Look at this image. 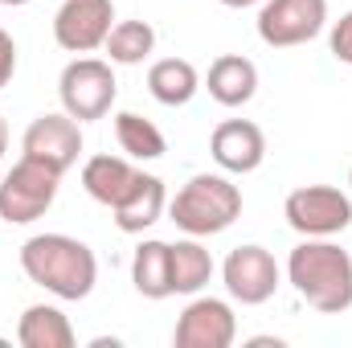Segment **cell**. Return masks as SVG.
<instances>
[{"label": "cell", "instance_id": "1", "mask_svg": "<svg viewBox=\"0 0 352 348\" xmlns=\"http://www.w3.org/2000/svg\"><path fill=\"white\" fill-rule=\"evenodd\" d=\"M287 283L307 307L340 316L352 307V254L332 238H303L287 254Z\"/></svg>", "mask_w": 352, "mask_h": 348}, {"label": "cell", "instance_id": "2", "mask_svg": "<svg viewBox=\"0 0 352 348\" xmlns=\"http://www.w3.org/2000/svg\"><path fill=\"white\" fill-rule=\"evenodd\" d=\"M21 270L29 274V283L45 287L58 299H87L98 283V259L87 242L70 238V234H33L21 246Z\"/></svg>", "mask_w": 352, "mask_h": 348}, {"label": "cell", "instance_id": "3", "mask_svg": "<svg viewBox=\"0 0 352 348\" xmlns=\"http://www.w3.org/2000/svg\"><path fill=\"white\" fill-rule=\"evenodd\" d=\"M168 217L176 221V230H184L188 238L226 234L242 217V188L221 173H197L168 201Z\"/></svg>", "mask_w": 352, "mask_h": 348}, {"label": "cell", "instance_id": "4", "mask_svg": "<svg viewBox=\"0 0 352 348\" xmlns=\"http://www.w3.org/2000/svg\"><path fill=\"white\" fill-rule=\"evenodd\" d=\"M58 184H62V173H54V168L21 156L4 173V180H0V221H8V226H33L58 201Z\"/></svg>", "mask_w": 352, "mask_h": 348}, {"label": "cell", "instance_id": "5", "mask_svg": "<svg viewBox=\"0 0 352 348\" xmlns=\"http://www.w3.org/2000/svg\"><path fill=\"white\" fill-rule=\"evenodd\" d=\"M283 217L303 238H336L352 226V197L336 184H303L287 193Z\"/></svg>", "mask_w": 352, "mask_h": 348}, {"label": "cell", "instance_id": "6", "mask_svg": "<svg viewBox=\"0 0 352 348\" xmlns=\"http://www.w3.org/2000/svg\"><path fill=\"white\" fill-rule=\"evenodd\" d=\"M115 94H119L115 70H111V62H102V58H74V62L62 70V78H58L62 111L74 115L78 123L102 119V115L115 107Z\"/></svg>", "mask_w": 352, "mask_h": 348}, {"label": "cell", "instance_id": "7", "mask_svg": "<svg viewBox=\"0 0 352 348\" xmlns=\"http://www.w3.org/2000/svg\"><path fill=\"white\" fill-rule=\"evenodd\" d=\"M328 25V0H263L258 37L270 50H295L320 37Z\"/></svg>", "mask_w": 352, "mask_h": 348}, {"label": "cell", "instance_id": "8", "mask_svg": "<svg viewBox=\"0 0 352 348\" xmlns=\"http://www.w3.org/2000/svg\"><path fill=\"white\" fill-rule=\"evenodd\" d=\"M21 156H29V160L66 176L82 156V123L74 115H66V111L33 119L25 127V135H21Z\"/></svg>", "mask_w": 352, "mask_h": 348}, {"label": "cell", "instance_id": "9", "mask_svg": "<svg viewBox=\"0 0 352 348\" xmlns=\"http://www.w3.org/2000/svg\"><path fill=\"white\" fill-rule=\"evenodd\" d=\"M221 283L230 291V299H238L242 307H258L266 299H274L278 283H283V270L270 250L263 246H234L226 262H221Z\"/></svg>", "mask_w": 352, "mask_h": 348}, {"label": "cell", "instance_id": "10", "mask_svg": "<svg viewBox=\"0 0 352 348\" xmlns=\"http://www.w3.org/2000/svg\"><path fill=\"white\" fill-rule=\"evenodd\" d=\"M111 29H115V4L111 0H66L54 17V41L66 54L102 50Z\"/></svg>", "mask_w": 352, "mask_h": 348}, {"label": "cell", "instance_id": "11", "mask_svg": "<svg viewBox=\"0 0 352 348\" xmlns=\"http://www.w3.org/2000/svg\"><path fill=\"white\" fill-rule=\"evenodd\" d=\"M238 336V316L226 299H213V295H201L192 299L180 320H176L173 345L176 348H230Z\"/></svg>", "mask_w": 352, "mask_h": 348}, {"label": "cell", "instance_id": "12", "mask_svg": "<svg viewBox=\"0 0 352 348\" xmlns=\"http://www.w3.org/2000/svg\"><path fill=\"white\" fill-rule=\"evenodd\" d=\"M209 152L217 160V168L230 176H246L254 168H263L266 160V135L258 123L250 119H226L213 127L209 135Z\"/></svg>", "mask_w": 352, "mask_h": 348}, {"label": "cell", "instance_id": "13", "mask_svg": "<svg viewBox=\"0 0 352 348\" xmlns=\"http://www.w3.org/2000/svg\"><path fill=\"white\" fill-rule=\"evenodd\" d=\"M164 209H168L164 180L152 176V173H140L135 184L127 188V197H123L111 213H115V226H119L123 234H144V230H152V226L164 217Z\"/></svg>", "mask_w": 352, "mask_h": 348}, {"label": "cell", "instance_id": "14", "mask_svg": "<svg viewBox=\"0 0 352 348\" xmlns=\"http://www.w3.org/2000/svg\"><path fill=\"white\" fill-rule=\"evenodd\" d=\"M205 87H209V98L221 107H246L258 94V66L242 54H221L209 66Z\"/></svg>", "mask_w": 352, "mask_h": 348}, {"label": "cell", "instance_id": "15", "mask_svg": "<svg viewBox=\"0 0 352 348\" xmlns=\"http://www.w3.org/2000/svg\"><path fill=\"white\" fill-rule=\"evenodd\" d=\"M135 176H140V168H135L131 160L102 152V156H90L87 164H82V188H87L98 205L115 209V205L127 197V188L135 184Z\"/></svg>", "mask_w": 352, "mask_h": 348}, {"label": "cell", "instance_id": "16", "mask_svg": "<svg viewBox=\"0 0 352 348\" xmlns=\"http://www.w3.org/2000/svg\"><path fill=\"white\" fill-rule=\"evenodd\" d=\"M16 345L21 348H74V328L54 303H33L25 307L16 324Z\"/></svg>", "mask_w": 352, "mask_h": 348}, {"label": "cell", "instance_id": "17", "mask_svg": "<svg viewBox=\"0 0 352 348\" xmlns=\"http://www.w3.org/2000/svg\"><path fill=\"white\" fill-rule=\"evenodd\" d=\"M131 283L144 299H168L173 295V254L168 242H140L135 259H131Z\"/></svg>", "mask_w": 352, "mask_h": 348}, {"label": "cell", "instance_id": "18", "mask_svg": "<svg viewBox=\"0 0 352 348\" xmlns=\"http://www.w3.org/2000/svg\"><path fill=\"white\" fill-rule=\"evenodd\" d=\"M148 90H152V98L164 102V107H184V102H192V94L201 90V74H197V66L184 62V58H160V62H152V70H148Z\"/></svg>", "mask_w": 352, "mask_h": 348}, {"label": "cell", "instance_id": "19", "mask_svg": "<svg viewBox=\"0 0 352 348\" xmlns=\"http://www.w3.org/2000/svg\"><path fill=\"white\" fill-rule=\"evenodd\" d=\"M173 254V295H197L213 279V254L201 246V238L168 242Z\"/></svg>", "mask_w": 352, "mask_h": 348}, {"label": "cell", "instance_id": "20", "mask_svg": "<svg viewBox=\"0 0 352 348\" xmlns=\"http://www.w3.org/2000/svg\"><path fill=\"white\" fill-rule=\"evenodd\" d=\"M102 50H107L111 66H140V62H148L152 50H156V29H152L148 21H119V25L107 33Z\"/></svg>", "mask_w": 352, "mask_h": 348}, {"label": "cell", "instance_id": "21", "mask_svg": "<svg viewBox=\"0 0 352 348\" xmlns=\"http://www.w3.org/2000/svg\"><path fill=\"white\" fill-rule=\"evenodd\" d=\"M115 140H119V148H123L131 160H160V156L168 152L164 131H160L152 119L135 115V111H119V115H115Z\"/></svg>", "mask_w": 352, "mask_h": 348}, {"label": "cell", "instance_id": "22", "mask_svg": "<svg viewBox=\"0 0 352 348\" xmlns=\"http://www.w3.org/2000/svg\"><path fill=\"white\" fill-rule=\"evenodd\" d=\"M328 50H332V58L336 62H344L352 66V8L332 25V33H328Z\"/></svg>", "mask_w": 352, "mask_h": 348}, {"label": "cell", "instance_id": "23", "mask_svg": "<svg viewBox=\"0 0 352 348\" xmlns=\"http://www.w3.org/2000/svg\"><path fill=\"white\" fill-rule=\"evenodd\" d=\"M12 74H16V41L0 29V90L12 83Z\"/></svg>", "mask_w": 352, "mask_h": 348}, {"label": "cell", "instance_id": "24", "mask_svg": "<svg viewBox=\"0 0 352 348\" xmlns=\"http://www.w3.org/2000/svg\"><path fill=\"white\" fill-rule=\"evenodd\" d=\"M226 8H254V4H263V0H221Z\"/></svg>", "mask_w": 352, "mask_h": 348}, {"label": "cell", "instance_id": "25", "mask_svg": "<svg viewBox=\"0 0 352 348\" xmlns=\"http://www.w3.org/2000/svg\"><path fill=\"white\" fill-rule=\"evenodd\" d=\"M4 148H8V127H4V119H0V156H4Z\"/></svg>", "mask_w": 352, "mask_h": 348}, {"label": "cell", "instance_id": "26", "mask_svg": "<svg viewBox=\"0 0 352 348\" xmlns=\"http://www.w3.org/2000/svg\"><path fill=\"white\" fill-rule=\"evenodd\" d=\"M0 4H12V8H16V4H29V0H0Z\"/></svg>", "mask_w": 352, "mask_h": 348}, {"label": "cell", "instance_id": "27", "mask_svg": "<svg viewBox=\"0 0 352 348\" xmlns=\"http://www.w3.org/2000/svg\"><path fill=\"white\" fill-rule=\"evenodd\" d=\"M349 184H352V168H349Z\"/></svg>", "mask_w": 352, "mask_h": 348}]
</instances>
